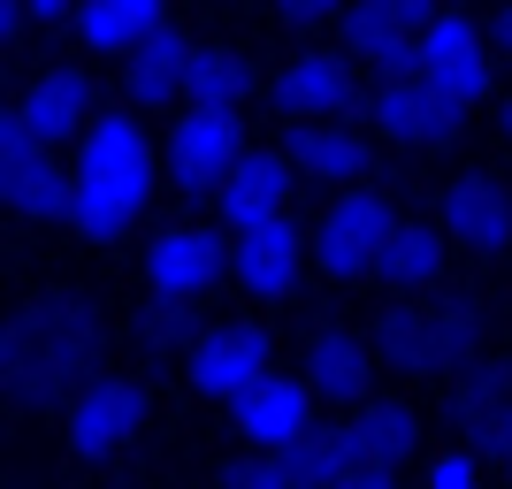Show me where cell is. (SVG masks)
<instances>
[{
  "mask_svg": "<svg viewBox=\"0 0 512 489\" xmlns=\"http://www.w3.org/2000/svg\"><path fill=\"white\" fill-rule=\"evenodd\" d=\"M69 428V451L77 459H115V451L138 444V428H146V383H130V375H100V383L85 390V398L62 413Z\"/></svg>",
  "mask_w": 512,
  "mask_h": 489,
  "instance_id": "cell-9",
  "label": "cell"
},
{
  "mask_svg": "<svg viewBox=\"0 0 512 489\" xmlns=\"http://www.w3.org/2000/svg\"><path fill=\"white\" fill-rule=\"evenodd\" d=\"M482 337H490V314L482 298H421V306H383L375 321V360L406 367V375H467L482 360Z\"/></svg>",
  "mask_w": 512,
  "mask_h": 489,
  "instance_id": "cell-3",
  "label": "cell"
},
{
  "mask_svg": "<svg viewBox=\"0 0 512 489\" xmlns=\"http://www.w3.org/2000/svg\"><path fill=\"white\" fill-rule=\"evenodd\" d=\"M398 222H406V214H390L383 192H337L321 207V222H314V268L329 283L375 276V260H383V245H390Z\"/></svg>",
  "mask_w": 512,
  "mask_h": 489,
  "instance_id": "cell-5",
  "label": "cell"
},
{
  "mask_svg": "<svg viewBox=\"0 0 512 489\" xmlns=\"http://www.w3.org/2000/svg\"><path fill=\"white\" fill-rule=\"evenodd\" d=\"M367 8H375L383 23H398V31H413V39H421L428 23L444 16V0H367Z\"/></svg>",
  "mask_w": 512,
  "mask_h": 489,
  "instance_id": "cell-30",
  "label": "cell"
},
{
  "mask_svg": "<svg viewBox=\"0 0 512 489\" xmlns=\"http://www.w3.org/2000/svg\"><path fill=\"white\" fill-rule=\"evenodd\" d=\"M153 199V146L130 115H92V130L77 138V169H69V230L107 245L123 237Z\"/></svg>",
  "mask_w": 512,
  "mask_h": 489,
  "instance_id": "cell-2",
  "label": "cell"
},
{
  "mask_svg": "<svg viewBox=\"0 0 512 489\" xmlns=\"http://www.w3.org/2000/svg\"><path fill=\"white\" fill-rule=\"evenodd\" d=\"M367 115H375V130H383L390 146L436 153V146H451V138H459V115H467V107H451L444 92L421 77V69H406V77H375Z\"/></svg>",
  "mask_w": 512,
  "mask_h": 489,
  "instance_id": "cell-8",
  "label": "cell"
},
{
  "mask_svg": "<svg viewBox=\"0 0 512 489\" xmlns=\"http://www.w3.org/2000/svg\"><path fill=\"white\" fill-rule=\"evenodd\" d=\"M291 184H299V161L291 153H245L230 169V184L214 192V214H222V230H260V222H276L291 214Z\"/></svg>",
  "mask_w": 512,
  "mask_h": 489,
  "instance_id": "cell-16",
  "label": "cell"
},
{
  "mask_svg": "<svg viewBox=\"0 0 512 489\" xmlns=\"http://www.w3.org/2000/svg\"><path fill=\"white\" fill-rule=\"evenodd\" d=\"M138 344H146V352H192L199 344L192 298H153L146 314H138Z\"/></svg>",
  "mask_w": 512,
  "mask_h": 489,
  "instance_id": "cell-27",
  "label": "cell"
},
{
  "mask_svg": "<svg viewBox=\"0 0 512 489\" xmlns=\"http://www.w3.org/2000/svg\"><path fill=\"white\" fill-rule=\"evenodd\" d=\"M0 39H8V46L23 39V8H16V0H0Z\"/></svg>",
  "mask_w": 512,
  "mask_h": 489,
  "instance_id": "cell-35",
  "label": "cell"
},
{
  "mask_svg": "<svg viewBox=\"0 0 512 489\" xmlns=\"http://www.w3.org/2000/svg\"><path fill=\"white\" fill-rule=\"evenodd\" d=\"M245 153L253 146H245L237 107H184L169 123V176H176V192H192V199H214Z\"/></svg>",
  "mask_w": 512,
  "mask_h": 489,
  "instance_id": "cell-6",
  "label": "cell"
},
{
  "mask_svg": "<svg viewBox=\"0 0 512 489\" xmlns=\"http://www.w3.org/2000/svg\"><path fill=\"white\" fill-rule=\"evenodd\" d=\"M192 62H199V46L169 23L161 39H146V46L123 62V92H130L138 107H161V100H176V92L192 85Z\"/></svg>",
  "mask_w": 512,
  "mask_h": 489,
  "instance_id": "cell-22",
  "label": "cell"
},
{
  "mask_svg": "<svg viewBox=\"0 0 512 489\" xmlns=\"http://www.w3.org/2000/svg\"><path fill=\"white\" fill-rule=\"evenodd\" d=\"M451 421L467 428L474 459H512V360H474L451 383Z\"/></svg>",
  "mask_w": 512,
  "mask_h": 489,
  "instance_id": "cell-14",
  "label": "cell"
},
{
  "mask_svg": "<svg viewBox=\"0 0 512 489\" xmlns=\"http://www.w3.org/2000/svg\"><path fill=\"white\" fill-rule=\"evenodd\" d=\"M276 8H283L291 23H321V16H344L352 0H276Z\"/></svg>",
  "mask_w": 512,
  "mask_h": 489,
  "instance_id": "cell-31",
  "label": "cell"
},
{
  "mask_svg": "<svg viewBox=\"0 0 512 489\" xmlns=\"http://www.w3.org/2000/svg\"><path fill=\"white\" fill-rule=\"evenodd\" d=\"M69 23L92 54H138L146 39L169 31V0H77Z\"/></svg>",
  "mask_w": 512,
  "mask_h": 489,
  "instance_id": "cell-20",
  "label": "cell"
},
{
  "mask_svg": "<svg viewBox=\"0 0 512 489\" xmlns=\"http://www.w3.org/2000/svg\"><path fill=\"white\" fill-rule=\"evenodd\" d=\"M367 383H375V344L352 337V329H314L306 337V390L337 405H367Z\"/></svg>",
  "mask_w": 512,
  "mask_h": 489,
  "instance_id": "cell-18",
  "label": "cell"
},
{
  "mask_svg": "<svg viewBox=\"0 0 512 489\" xmlns=\"http://www.w3.org/2000/svg\"><path fill=\"white\" fill-rule=\"evenodd\" d=\"M107 367V314L85 291L23 298L0 329V383L16 405H77Z\"/></svg>",
  "mask_w": 512,
  "mask_h": 489,
  "instance_id": "cell-1",
  "label": "cell"
},
{
  "mask_svg": "<svg viewBox=\"0 0 512 489\" xmlns=\"http://www.w3.org/2000/svg\"><path fill=\"white\" fill-rule=\"evenodd\" d=\"M329 489H398V474H383V467H352L344 482H329Z\"/></svg>",
  "mask_w": 512,
  "mask_h": 489,
  "instance_id": "cell-33",
  "label": "cell"
},
{
  "mask_svg": "<svg viewBox=\"0 0 512 489\" xmlns=\"http://www.w3.org/2000/svg\"><path fill=\"white\" fill-rule=\"evenodd\" d=\"M352 100H360V62L337 46H306L276 69V107L299 123H344Z\"/></svg>",
  "mask_w": 512,
  "mask_h": 489,
  "instance_id": "cell-11",
  "label": "cell"
},
{
  "mask_svg": "<svg viewBox=\"0 0 512 489\" xmlns=\"http://www.w3.org/2000/svg\"><path fill=\"white\" fill-rule=\"evenodd\" d=\"M436 230L459 253H512V192L490 169H467L436 192Z\"/></svg>",
  "mask_w": 512,
  "mask_h": 489,
  "instance_id": "cell-12",
  "label": "cell"
},
{
  "mask_svg": "<svg viewBox=\"0 0 512 489\" xmlns=\"http://www.w3.org/2000/svg\"><path fill=\"white\" fill-rule=\"evenodd\" d=\"M0 199L23 222H54L69 214V169H54V153H0Z\"/></svg>",
  "mask_w": 512,
  "mask_h": 489,
  "instance_id": "cell-23",
  "label": "cell"
},
{
  "mask_svg": "<svg viewBox=\"0 0 512 489\" xmlns=\"http://www.w3.org/2000/svg\"><path fill=\"white\" fill-rule=\"evenodd\" d=\"M352 444H360V467H383V474H398L421 451V413H413L406 398H367V405H352Z\"/></svg>",
  "mask_w": 512,
  "mask_h": 489,
  "instance_id": "cell-21",
  "label": "cell"
},
{
  "mask_svg": "<svg viewBox=\"0 0 512 489\" xmlns=\"http://www.w3.org/2000/svg\"><path fill=\"white\" fill-rule=\"evenodd\" d=\"M497 123H505V138H512V92H505V107H497Z\"/></svg>",
  "mask_w": 512,
  "mask_h": 489,
  "instance_id": "cell-36",
  "label": "cell"
},
{
  "mask_svg": "<svg viewBox=\"0 0 512 489\" xmlns=\"http://www.w3.org/2000/svg\"><path fill=\"white\" fill-rule=\"evenodd\" d=\"M428 489H482V459L474 451H436L428 459Z\"/></svg>",
  "mask_w": 512,
  "mask_h": 489,
  "instance_id": "cell-29",
  "label": "cell"
},
{
  "mask_svg": "<svg viewBox=\"0 0 512 489\" xmlns=\"http://www.w3.org/2000/svg\"><path fill=\"white\" fill-rule=\"evenodd\" d=\"M222 268H230V237L199 230V222H176V230L153 237V253H146V291L153 298H199Z\"/></svg>",
  "mask_w": 512,
  "mask_h": 489,
  "instance_id": "cell-15",
  "label": "cell"
},
{
  "mask_svg": "<svg viewBox=\"0 0 512 489\" xmlns=\"http://www.w3.org/2000/svg\"><path fill=\"white\" fill-rule=\"evenodd\" d=\"M230 428L253 451H283V444H299V436H314V390H306V375L299 383H291V375H268L260 390H245V398L230 405Z\"/></svg>",
  "mask_w": 512,
  "mask_h": 489,
  "instance_id": "cell-17",
  "label": "cell"
},
{
  "mask_svg": "<svg viewBox=\"0 0 512 489\" xmlns=\"http://www.w3.org/2000/svg\"><path fill=\"white\" fill-rule=\"evenodd\" d=\"M92 115H100V107H92L85 69H46L39 85L0 115V153H54L62 138H85Z\"/></svg>",
  "mask_w": 512,
  "mask_h": 489,
  "instance_id": "cell-4",
  "label": "cell"
},
{
  "mask_svg": "<svg viewBox=\"0 0 512 489\" xmlns=\"http://www.w3.org/2000/svg\"><path fill=\"white\" fill-rule=\"evenodd\" d=\"M184 375H192L199 398H245V390L268 383V337H260L253 321H214L199 329V344L184 352Z\"/></svg>",
  "mask_w": 512,
  "mask_h": 489,
  "instance_id": "cell-10",
  "label": "cell"
},
{
  "mask_svg": "<svg viewBox=\"0 0 512 489\" xmlns=\"http://www.w3.org/2000/svg\"><path fill=\"white\" fill-rule=\"evenodd\" d=\"M222 489H291V474H283L276 451H253V459H237V467L222 474Z\"/></svg>",
  "mask_w": 512,
  "mask_h": 489,
  "instance_id": "cell-28",
  "label": "cell"
},
{
  "mask_svg": "<svg viewBox=\"0 0 512 489\" xmlns=\"http://www.w3.org/2000/svg\"><path fill=\"white\" fill-rule=\"evenodd\" d=\"M283 459V474H291V489H329V482H344V474L360 467V444H352V428H314V436H299V444H283L276 451Z\"/></svg>",
  "mask_w": 512,
  "mask_h": 489,
  "instance_id": "cell-25",
  "label": "cell"
},
{
  "mask_svg": "<svg viewBox=\"0 0 512 489\" xmlns=\"http://www.w3.org/2000/svg\"><path fill=\"white\" fill-rule=\"evenodd\" d=\"M31 23H62V16H77V0H16Z\"/></svg>",
  "mask_w": 512,
  "mask_h": 489,
  "instance_id": "cell-32",
  "label": "cell"
},
{
  "mask_svg": "<svg viewBox=\"0 0 512 489\" xmlns=\"http://www.w3.org/2000/svg\"><path fill=\"white\" fill-rule=\"evenodd\" d=\"M184 92H192V107H245L253 100V62H245L237 46H199Z\"/></svg>",
  "mask_w": 512,
  "mask_h": 489,
  "instance_id": "cell-26",
  "label": "cell"
},
{
  "mask_svg": "<svg viewBox=\"0 0 512 489\" xmlns=\"http://www.w3.org/2000/svg\"><path fill=\"white\" fill-rule=\"evenodd\" d=\"M283 153H291L299 176H314V184H360V176L375 169V146H367L360 123H299Z\"/></svg>",
  "mask_w": 512,
  "mask_h": 489,
  "instance_id": "cell-19",
  "label": "cell"
},
{
  "mask_svg": "<svg viewBox=\"0 0 512 489\" xmlns=\"http://www.w3.org/2000/svg\"><path fill=\"white\" fill-rule=\"evenodd\" d=\"M505 482H512V459H505Z\"/></svg>",
  "mask_w": 512,
  "mask_h": 489,
  "instance_id": "cell-37",
  "label": "cell"
},
{
  "mask_svg": "<svg viewBox=\"0 0 512 489\" xmlns=\"http://www.w3.org/2000/svg\"><path fill=\"white\" fill-rule=\"evenodd\" d=\"M306 260H314V237H306L291 214H276V222L230 237V276L245 283L253 298H291L299 276H306Z\"/></svg>",
  "mask_w": 512,
  "mask_h": 489,
  "instance_id": "cell-13",
  "label": "cell"
},
{
  "mask_svg": "<svg viewBox=\"0 0 512 489\" xmlns=\"http://www.w3.org/2000/svg\"><path fill=\"white\" fill-rule=\"evenodd\" d=\"M490 46L512 62V0H497V16H490Z\"/></svg>",
  "mask_w": 512,
  "mask_h": 489,
  "instance_id": "cell-34",
  "label": "cell"
},
{
  "mask_svg": "<svg viewBox=\"0 0 512 489\" xmlns=\"http://www.w3.org/2000/svg\"><path fill=\"white\" fill-rule=\"evenodd\" d=\"M444 245L451 237L436 230V222H398L383 245V260H375V276L398 283V291H428V283L444 276Z\"/></svg>",
  "mask_w": 512,
  "mask_h": 489,
  "instance_id": "cell-24",
  "label": "cell"
},
{
  "mask_svg": "<svg viewBox=\"0 0 512 489\" xmlns=\"http://www.w3.org/2000/svg\"><path fill=\"white\" fill-rule=\"evenodd\" d=\"M421 77L444 92L451 107L490 100V85H497V46H490V23H474L467 8H444V16L421 31Z\"/></svg>",
  "mask_w": 512,
  "mask_h": 489,
  "instance_id": "cell-7",
  "label": "cell"
}]
</instances>
